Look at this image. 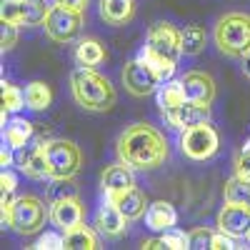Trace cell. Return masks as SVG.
I'll return each instance as SVG.
<instances>
[{
  "label": "cell",
  "instance_id": "obj_37",
  "mask_svg": "<svg viewBox=\"0 0 250 250\" xmlns=\"http://www.w3.org/2000/svg\"><path fill=\"white\" fill-rule=\"evenodd\" d=\"M235 248H243V245H238V238L228 235V233H223V230L213 235L210 250H235Z\"/></svg>",
  "mask_w": 250,
  "mask_h": 250
},
{
  "label": "cell",
  "instance_id": "obj_31",
  "mask_svg": "<svg viewBox=\"0 0 250 250\" xmlns=\"http://www.w3.org/2000/svg\"><path fill=\"white\" fill-rule=\"evenodd\" d=\"M0 20L3 23L23 25L25 23V3L23 0H3L0 3Z\"/></svg>",
  "mask_w": 250,
  "mask_h": 250
},
{
  "label": "cell",
  "instance_id": "obj_1",
  "mask_svg": "<svg viewBox=\"0 0 250 250\" xmlns=\"http://www.w3.org/2000/svg\"><path fill=\"white\" fill-rule=\"evenodd\" d=\"M118 160L130 165L133 170H155L168 160L170 148L165 135L145 123H135L118 135L115 143Z\"/></svg>",
  "mask_w": 250,
  "mask_h": 250
},
{
  "label": "cell",
  "instance_id": "obj_19",
  "mask_svg": "<svg viewBox=\"0 0 250 250\" xmlns=\"http://www.w3.org/2000/svg\"><path fill=\"white\" fill-rule=\"evenodd\" d=\"M133 15H135L133 0H100V18L113 28H120L125 23H130Z\"/></svg>",
  "mask_w": 250,
  "mask_h": 250
},
{
  "label": "cell",
  "instance_id": "obj_41",
  "mask_svg": "<svg viewBox=\"0 0 250 250\" xmlns=\"http://www.w3.org/2000/svg\"><path fill=\"white\" fill-rule=\"evenodd\" d=\"M245 240H248V245H250V230H248V235H245Z\"/></svg>",
  "mask_w": 250,
  "mask_h": 250
},
{
  "label": "cell",
  "instance_id": "obj_29",
  "mask_svg": "<svg viewBox=\"0 0 250 250\" xmlns=\"http://www.w3.org/2000/svg\"><path fill=\"white\" fill-rule=\"evenodd\" d=\"M62 198H80V190L73 178H50L48 185V200H62Z\"/></svg>",
  "mask_w": 250,
  "mask_h": 250
},
{
  "label": "cell",
  "instance_id": "obj_20",
  "mask_svg": "<svg viewBox=\"0 0 250 250\" xmlns=\"http://www.w3.org/2000/svg\"><path fill=\"white\" fill-rule=\"evenodd\" d=\"M3 125H5V128H3V138H5V143L10 145L13 150L25 148V145L33 140L35 128H33L30 120H25V118H13V120H8V123H3Z\"/></svg>",
  "mask_w": 250,
  "mask_h": 250
},
{
  "label": "cell",
  "instance_id": "obj_34",
  "mask_svg": "<svg viewBox=\"0 0 250 250\" xmlns=\"http://www.w3.org/2000/svg\"><path fill=\"white\" fill-rule=\"evenodd\" d=\"M62 233V230H60ZM60 233H53V230H48V233H43L38 240H35V250H65V235H60Z\"/></svg>",
  "mask_w": 250,
  "mask_h": 250
},
{
  "label": "cell",
  "instance_id": "obj_8",
  "mask_svg": "<svg viewBox=\"0 0 250 250\" xmlns=\"http://www.w3.org/2000/svg\"><path fill=\"white\" fill-rule=\"evenodd\" d=\"M143 48H148L150 53H155L160 58L178 62L183 55V33L170 23H155V25H150L148 35H145Z\"/></svg>",
  "mask_w": 250,
  "mask_h": 250
},
{
  "label": "cell",
  "instance_id": "obj_2",
  "mask_svg": "<svg viewBox=\"0 0 250 250\" xmlns=\"http://www.w3.org/2000/svg\"><path fill=\"white\" fill-rule=\"evenodd\" d=\"M70 93L73 100L88 113H105L118 100L105 75L95 73V68H83V65H78L70 73Z\"/></svg>",
  "mask_w": 250,
  "mask_h": 250
},
{
  "label": "cell",
  "instance_id": "obj_7",
  "mask_svg": "<svg viewBox=\"0 0 250 250\" xmlns=\"http://www.w3.org/2000/svg\"><path fill=\"white\" fill-rule=\"evenodd\" d=\"M45 35L53 40V43H73L78 38L80 28H83V13L80 10H70L62 5H53L48 18H45Z\"/></svg>",
  "mask_w": 250,
  "mask_h": 250
},
{
  "label": "cell",
  "instance_id": "obj_28",
  "mask_svg": "<svg viewBox=\"0 0 250 250\" xmlns=\"http://www.w3.org/2000/svg\"><path fill=\"white\" fill-rule=\"evenodd\" d=\"M25 108V90H20L13 83H3V123L8 113H18Z\"/></svg>",
  "mask_w": 250,
  "mask_h": 250
},
{
  "label": "cell",
  "instance_id": "obj_25",
  "mask_svg": "<svg viewBox=\"0 0 250 250\" xmlns=\"http://www.w3.org/2000/svg\"><path fill=\"white\" fill-rule=\"evenodd\" d=\"M138 58H140L143 62H148V65L153 68V73H155V75L160 78V83L170 80V78L175 75V68H178V62H173V60H168V58H160V55L150 53L148 48H143V50L138 53Z\"/></svg>",
  "mask_w": 250,
  "mask_h": 250
},
{
  "label": "cell",
  "instance_id": "obj_40",
  "mask_svg": "<svg viewBox=\"0 0 250 250\" xmlns=\"http://www.w3.org/2000/svg\"><path fill=\"white\" fill-rule=\"evenodd\" d=\"M13 153H15V150L5 143V145H3V150H0V163H3V168H8V165L15 163V155H13Z\"/></svg>",
  "mask_w": 250,
  "mask_h": 250
},
{
  "label": "cell",
  "instance_id": "obj_14",
  "mask_svg": "<svg viewBox=\"0 0 250 250\" xmlns=\"http://www.w3.org/2000/svg\"><path fill=\"white\" fill-rule=\"evenodd\" d=\"M180 80H183V88H185V98L188 100L205 103V105H210V103L215 100V80L208 73L190 70V73H185Z\"/></svg>",
  "mask_w": 250,
  "mask_h": 250
},
{
  "label": "cell",
  "instance_id": "obj_32",
  "mask_svg": "<svg viewBox=\"0 0 250 250\" xmlns=\"http://www.w3.org/2000/svg\"><path fill=\"white\" fill-rule=\"evenodd\" d=\"M160 240H163V245L168 250H185V248H190V238H188V233L178 230V228H168V230H163Z\"/></svg>",
  "mask_w": 250,
  "mask_h": 250
},
{
  "label": "cell",
  "instance_id": "obj_43",
  "mask_svg": "<svg viewBox=\"0 0 250 250\" xmlns=\"http://www.w3.org/2000/svg\"><path fill=\"white\" fill-rule=\"evenodd\" d=\"M248 73H250V60H248Z\"/></svg>",
  "mask_w": 250,
  "mask_h": 250
},
{
  "label": "cell",
  "instance_id": "obj_24",
  "mask_svg": "<svg viewBox=\"0 0 250 250\" xmlns=\"http://www.w3.org/2000/svg\"><path fill=\"white\" fill-rule=\"evenodd\" d=\"M50 103H53V90L45 85V83H40V80H33L25 85V108L28 110H48L50 108Z\"/></svg>",
  "mask_w": 250,
  "mask_h": 250
},
{
  "label": "cell",
  "instance_id": "obj_39",
  "mask_svg": "<svg viewBox=\"0 0 250 250\" xmlns=\"http://www.w3.org/2000/svg\"><path fill=\"white\" fill-rule=\"evenodd\" d=\"M58 5H62V8H70V10H85V5H88V0H55Z\"/></svg>",
  "mask_w": 250,
  "mask_h": 250
},
{
  "label": "cell",
  "instance_id": "obj_11",
  "mask_svg": "<svg viewBox=\"0 0 250 250\" xmlns=\"http://www.w3.org/2000/svg\"><path fill=\"white\" fill-rule=\"evenodd\" d=\"M128 223H130V220L125 218V215L120 213V208H118L113 200H108V198L98 205L95 220H93L95 230H98L103 238H108V240L123 238L125 233H128Z\"/></svg>",
  "mask_w": 250,
  "mask_h": 250
},
{
  "label": "cell",
  "instance_id": "obj_16",
  "mask_svg": "<svg viewBox=\"0 0 250 250\" xmlns=\"http://www.w3.org/2000/svg\"><path fill=\"white\" fill-rule=\"evenodd\" d=\"M135 185V178H133V168L130 165H125V163H113L108 165L105 170H103L100 175V188H103V193L105 195H115V193H123V190H128V188Z\"/></svg>",
  "mask_w": 250,
  "mask_h": 250
},
{
  "label": "cell",
  "instance_id": "obj_36",
  "mask_svg": "<svg viewBox=\"0 0 250 250\" xmlns=\"http://www.w3.org/2000/svg\"><path fill=\"white\" fill-rule=\"evenodd\" d=\"M233 168H235V175L250 180V145H243V148L235 153V158H233Z\"/></svg>",
  "mask_w": 250,
  "mask_h": 250
},
{
  "label": "cell",
  "instance_id": "obj_12",
  "mask_svg": "<svg viewBox=\"0 0 250 250\" xmlns=\"http://www.w3.org/2000/svg\"><path fill=\"white\" fill-rule=\"evenodd\" d=\"M15 165L33 180L50 178V163H48L43 143H28L25 148L15 150Z\"/></svg>",
  "mask_w": 250,
  "mask_h": 250
},
{
  "label": "cell",
  "instance_id": "obj_30",
  "mask_svg": "<svg viewBox=\"0 0 250 250\" xmlns=\"http://www.w3.org/2000/svg\"><path fill=\"white\" fill-rule=\"evenodd\" d=\"M25 3V28H35V25H43L45 18L50 13L53 5H48L45 0H23Z\"/></svg>",
  "mask_w": 250,
  "mask_h": 250
},
{
  "label": "cell",
  "instance_id": "obj_21",
  "mask_svg": "<svg viewBox=\"0 0 250 250\" xmlns=\"http://www.w3.org/2000/svg\"><path fill=\"white\" fill-rule=\"evenodd\" d=\"M105 60V50L98 43L95 38H83L80 43L75 45V62L83 68H95Z\"/></svg>",
  "mask_w": 250,
  "mask_h": 250
},
{
  "label": "cell",
  "instance_id": "obj_6",
  "mask_svg": "<svg viewBox=\"0 0 250 250\" xmlns=\"http://www.w3.org/2000/svg\"><path fill=\"white\" fill-rule=\"evenodd\" d=\"M45 155L50 163V178H75V173L83 165V153L70 140H45Z\"/></svg>",
  "mask_w": 250,
  "mask_h": 250
},
{
  "label": "cell",
  "instance_id": "obj_38",
  "mask_svg": "<svg viewBox=\"0 0 250 250\" xmlns=\"http://www.w3.org/2000/svg\"><path fill=\"white\" fill-rule=\"evenodd\" d=\"M15 43H18V25H15V23H3V35H0L3 53H5V50H13Z\"/></svg>",
  "mask_w": 250,
  "mask_h": 250
},
{
  "label": "cell",
  "instance_id": "obj_27",
  "mask_svg": "<svg viewBox=\"0 0 250 250\" xmlns=\"http://www.w3.org/2000/svg\"><path fill=\"white\" fill-rule=\"evenodd\" d=\"M183 33V55H200L205 48V30L200 25H188Z\"/></svg>",
  "mask_w": 250,
  "mask_h": 250
},
{
  "label": "cell",
  "instance_id": "obj_4",
  "mask_svg": "<svg viewBox=\"0 0 250 250\" xmlns=\"http://www.w3.org/2000/svg\"><path fill=\"white\" fill-rule=\"evenodd\" d=\"M50 220V205L38 195H20L8 208H3V225L18 235H35Z\"/></svg>",
  "mask_w": 250,
  "mask_h": 250
},
{
  "label": "cell",
  "instance_id": "obj_44",
  "mask_svg": "<svg viewBox=\"0 0 250 250\" xmlns=\"http://www.w3.org/2000/svg\"><path fill=\"white\" fill-rule=\"evenodd\" d=\"M245 145H250V138H248V140H245Z\"/></svg>",
  "mask_w": 250,
  "mask_h": 250
},
{
  "label": "cell",
  "instance_id": "obj_18",
  "mask_svg": "<svg viewBox=\"0 0 250 250\" xmlns=\"http://www.w3.org/2000/svg\"><path fill=\"white\" fill-rule=\"evenodd\" d=\"M175 223H178L175 208L165 200L150 203L148 210H145V225H148L153 233H163V230H168V228H175Z\"/></svg>",
  "mask_w": 250,
  "mask_h": 250
},
{
  "label": "cell",
  "instance_id": "obj_26",
  "mask_svg": "<svg viewBox=\"0 0 250 250\" xmlns=\"http://www.w3.org/2000/svg\"><path fill=\"white\" fill-rule=\"evenodd\" d=\"M250 200V180L233 175L230 180L225 183V203H240L245 205Z\"/></svg>",
  "mask_w": 250,
  "mask_h": 250
},
{
  "label": "cell",
  "instance_id": "obj_23",
  "mask_svg": "<svg viewBox=\"0 0 250 250\" xmlns=\"http://www.w3.org/2000/svg\"><path fill=\"white\" fill-rule=\"evenodd\" d=\"M65 248L68 250H95L100 245H98V235L93 228L80 223V225L70 228V230H65Z\"/></svg>",
  "mask_w": 250,
  "mask_h": 250
},
{
  "label": "cell",
  "instance_id": "obj_9",
  "mask_svg": "<svg viewBox=\"0 0 250 250\" xmlns=\"http://www.w3.org/2000/svg\"><path fill=\"white\" fill-rule=\"evenodd\" d=\"M120 78H123L125 90L135 98H145V95H150L160 88V78L153 73V68L148 62H143L140 58H133V60L125 62Z\"/></svg>",
  "mask_w": 250,
  "mask_h": 250
},
{
  "label": "cell",
  "instance_id": "obj_33",
  "mask_svg": "<svg viewBox=\"0 0 250 250\" xmlns=\"http://www.w3.org/2000/svg\"><path fill=\"white\" fill-rule=\"evenodd\" d=\"M15 188H18V180H15V175L8 170V168H3V173H0V193H3V198H0V205L3 208H8L15 198Z\"/></svg>",
  "mask_w": 250,
  "mask_h": 250
},
{
  "label": "cell",
  "instance_id": "obj_35",
  "mask_svg": "<svg viewBox=\"0 0 250 250\" xmlns=\"http://www.w3.org/2000/svg\"><path fill=\"white\" fill-rule=\"evenodd\" d=\"M213 235H215V233L210 230V228H193V230L188 233V238H190V248H198V250L210 248Z\"/></svg>",
  "mask_w": 250,
  "mask_h": 250
},
{
  "label": "cell",
  "instance_id": "obj_3",
  "mask_svg": "<svg viewBox=\"0 0 250 250\" xmlns=\"http://www.w3.org/2000/svg\"><path fill=\"white\" fill-rule=\"evenodd\" d=\"M213 40L223 55L233 60H248L250 58V15L240 10L220 15L213 28Z\"/></svg>",
  "mask_w": 250,
  "mask_h": 250
},
{
  "label": "cell",
  "instance_id": "obj_22",
  "mask_svg": "<svg viewBox=\"0 0 250 250\" xmlns=\"http://www.w3.org/2000/svg\"><path fill=\"white\" fill-rule=\"evenodd\" d=\"M185 88H183V80H165L160 83L158 88V105H160V113L163 110H170V108H178L180 103H185Z\"/></svg>",
  "mask_w": 250,
  "mask_h": 250
},
{
  "label": "cell",
  "instance_id": "obj_13",
  "mask_svg": "<svg viewBox=\"0 0 250 250\" xmlns=\"http://www.w3.org/2000/svg\"><path fill=\"white\" fill-rule=\"evenodd\" d=\"M218 230L233 238H245L250 230V210L240 203H225L218 213Z\"/></svg>",
  "mask_w": 250,
  "mask_h": 250
},
{
  "label": "cell",
  "instance_id": "obj_10",
  "mask_svg": "<svg viewBox=\"0 0 250 250\" xmlns=\"http://www.w3.org/2000/svg\"><path fill=\"white\" fill-rule=\"evenodd\" d=\"M163 118H165V123H168L173 130L183 133L188 128H195V125L210 123V105L195 103V100H185V103H180L178 108L163 110Z\"/></svg>",
  "mask_w": 250,
  "mask_h": 250
},
{
  "label": "cell",
  "instance_id": "obj_42",
  "mask_svg": "<svg viewBox=\"0 0 250 250\" xmlns=\"http://www.w3.org/2000/svg\"><path fill=\"white\" fill-rule=\"evenodd\" d=\"M245 208H248V210H250V200H248V203H245Z\"/></svg>",
  "mask_w": 250,
  "mask_h": 250
},
{
  "label": "cell",
  "instance_id": "obj_5",
  "mask_svg": "<svg viewBox=\"0 0 250 250\" xmlns=\"http://www.w3.org/2000/svg\"><path fill=\"white\" fill-rule=\"evenodd\" d=\"M218 148H220V138L210 123L195 125V128H188L180 133V150L190 160H198V163L210 160L218 153Z\"/></svg>",
  "mask_w": 250,
  "mask_h": 250
},
{
  "label": "cell",
  "instance_id": "obj_17",
  "mask_svg": "<svg viewBox=\"0 0 250 250\" xmlns=\"http://www.w3.org/2000/svg\"><path fill=\"white\" fill-rule=\"evenodd\" d=\"M108 200H113L118 208H120V213L128 218V220H138L145 215V210H148V200H145V193L138 190V188H128V190H123V193H115V195H105Z\"/></svg>",
  "mask_w": 250,
  "mask_h": 250
},
{
  "label": "cell",
  "instance_id": "obj_15",
  "mask_svg": "<svg viewBox=\"0 0 250 250\" xmlns=\"http://www.w3.org/2000/svg\"><path fill=\"white\" fill-rule=\"evenodd\" d=\"M50 223L58 230H70V228L83 223V205L80 198H62L50 203Z\"/></svg>",
  "mask_w": 250,
  "mask_h": 250
}]
</instances>
